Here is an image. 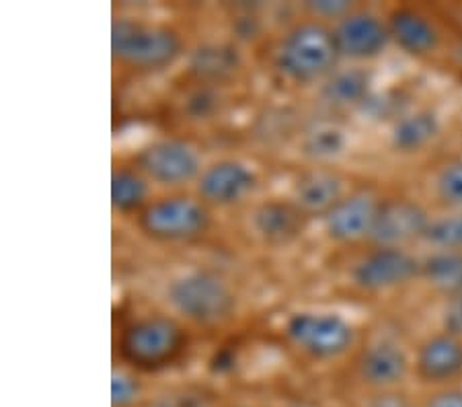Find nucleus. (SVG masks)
Instances as JSON below:
<instances>
[{
	"mask_svg": "<svg viewBox=\"0 0 462 407\" xmlns=\"http://www.w3.org/2000/svg\"><path fill=\"white\" fill-rule=\"evenodd\" d=\"M159 407H212V399L206 391H177V393H171L162 397L159 402Z\"/></svg>",
	"mask_w": 462,
	"mask_h": 407,
	"instance_id": "obj_31",
	"label": "nucleus"
},
{
	"mask_svg": "<svg viewBox=\"0 0 462 407\" xmlns=\"http://www.w3.org/2000/svg\"><path fill=\"white\" fill-rule=\"evenodd\" d=\"M421 255L413 249L368 245L349 265L347 278L364 294H389L420 282Z\"/></svg>",
	"mask_w": 462,
	"mask_h": 407,
	"instance_id": "obj_8",
	"label": "nucleus"
},
{
	"mask_svg": "<svg viewBox=\"0 0 462 407\" xmlns=\"http://www.w3.org/2000/svg\"><path fill=\"white\" fill-rule=\"evenodd\" d=\"M312 220L292 198L270 196L249 206V231L265 249H288L296 245L312 225Z\"/></svg>",
	"mask_w": 462,
	"mask_h": 407,
	"instance_id": "obj_12",
	"label": "nucleus"
},
{
	"mask_svg": "<svg viewBox=\"0 0 462 407\" xmlns=\"http://www.w3.org/2000/svg\"><path fill=\"white\" fill-rule=\"evenodd\" d=\"M430 194L438 212L462 210V157L444 161L430 180Z\"/></svg>",
	"mask_w": 462,
	"mask_h": 407,
	"instance_id": "obj_24",
	"label": "nucleus"
},
{
	"mask_svg": "<svg viewBox=\"0 0 462 407\" xmlns=\"http://www.w3.org/2000/svg\"><path fill=\"white\" fill-rule=\"evenodd\" d=\"M241 70V54L226 43H206L191 54L189 74L193 80L226 87L230 79Z\"/></svg>",
	"mask_w": 462,
	"mask_h": 407,
	"instance_id": "obj_21",
	"label": "nucleus"
},
{
	"mask_svg": "<svg viewBox=\"0 0 462 407\" xmlns=\"http://www.w3.org/2000/svg\"><path fill=\"white\" fill-rule=\"evenodd\" d=\"M124 157L144 173L156 191L193 190L208 162L202 151L181 136L151 138Z\"/></svg>",
	"mask_w": 462,
	"mask_h": 407,
	"instance_id": "obj_7",
	"label": "nucleus"
},
{
	"mask_svg": "<svg viewBox=\"0 0 462 407\" xmlns=\"http://www.w3.org/2000/svg\"><path fill=\"white\" fill-rule=\"evenodd\" d=\"M420 282L442 301L462 294V251L428 249L421 254Z\"/></svg>",
	"mask_w": 462,
	"mask_h": 407,
	"instance_id": "obj_20",
	"label": "nucleus"
},
{
	"mask_svg": "<svg viewBox=\"0 0 462 407\" xmlns=\"http://www.w3.org/2000/svg\"><path fill=\"white\" fill-rule=\"evenodd\" d=\"M193 329L169 309L136 310L124 317L116 331V362L140 375H159L188 356Z\"/></svg>",
	"mask_w": 462,
	"mask_h": 407,
	"instance_id": "obj_1",
	"label": "nucleus"
},
{
	"mask_svg": "<svg viewBox=\"0 0 462 407\" xmlns=\"http://www.w3.org/2000/svg\"><path fill=\"white\" fill-rule=\"evenodd\" d=\"M439 329L462 338V294L442 301V309H439Z\"/></svg>",
	"mask_w": 462,
	"mask_h": 407,
	"instance_id": "obj_30",
	"label": "nucleus"
},
{
	"mask_svg": "<svg viewBox=\"0 0 462 407\" xmlns=\"http://www.w3.org/2000/svg\"><path fill=\"white\" fill-rule=\"evenodd\" d=\"M393 43L407 56L430 60L444 46V29L438 19L413 5H397L386 13Z\"/></svg>",
	"mask_w": 462,
	"mask_h": 407,
	"instance_id": "obj_16",
	"label": "nucleus"
},
{
	"mask_svg": "<svg viewBox=\"0 0 462 407\" xmlns=\"http://www.w3.org/2000/svg\"><path fill=\"white\" fill-rule=\"evenodd\" d=\"M282 338L312 365H331L354 356L360 331L349 317L329 309H296L282 323Z\"/></svg>",
	"mask_w": 462,
	"mask_h": 407,
	"instance_id": "obj_6",
	"label": "nucleus"
},
{
	"mask_svg": "<svg viewBox=\"0 0 462 407\" xmlns=\"http://www.w3.org/2000/svg\"><path fill=\"white\" fill-rule=\"evenodd\" d=\"M423 247L462 251V210L434 212Z\"/></svg>",
	"mask_w": 462,
	"mask_h": 407,
	"instance_id": "obj_25",
	"label": "nucleus"
},
{
	"mask_svg": "<svg viewBox=\"0 0 462 407\" xmlns=\"http://www.w3.org/2000/svg\"><path fill=\"white\" fill-rule=\"evenodd\" d=\"M431 217L434 212L411 196H384L368 245L399 249L423 245Z\"/></svg>",
	"mask_w": 462,
	"mask_h": 407,
	"instance_id": "obj_14",
	"label": "nucleus"
},
{
	"mask_svg": "<svg viewBox=\"0 0 462 407\" xmlns=\"http://www.w3.org/2000/svg\"><path fill=\"white\" fill-rule=\"evenodd\" d=\"M442 132V120L434 109L417 107L393 122L389 143L394 153L417 154L436 143Z\"/></svg>",
	"mask_w": 462,
	"mask_h": 407,
	"instance_id": "obj_19",
	"label": "nucleus"
},
{
	"mask_svg": "<svg viewBox=\"0 0 462 407\" xmlns=\"http://www.w3.org/2000/svg\"><path fill=\"white\" fill-rule=\"evenodd\" d=\"M156 196L154 185L146 180L144 173L132 165L125 157L114 161L111 167V210L119 218L134 220L146 208V204Z\"/></svg>",
	"mask_w": 462,
	"mask_h": 407,
	"instance_id": "obj_18",
	"label": "nucleus"
},
{
	"mask_svg": "<svg viewBox=\"0 0 462 407\" xmlns=\"http://www.w3.org/2000/svg\"><path fill=\"white\" fill-rule=\"evenodd\" d=\"M341 62L362 66L378 60L393 43L386 14L372 11L370 6L357 5L352 13L333 25Z\"/></svg>",
	"mask_w": 462,
	"mask_h": 407,
	"instance_id": "obj_13",
	"label": "nucleus"
},
{
	"mask_svg": "<svg viewBox=\"0 0 462 407\" xmlns=\"http://www.w3.org/2000/svg\"><path fill=\"white\" fill-rule=\"evenodd\" d=\"M218 407H255V405L243 403V402H235V403H225V405H218Z\"/></svg>",
	"mask_w": 462,
	"mask_h": 407,
	"instance_id": "obj_32",
	"label": "nucleus"
},
{
	"mask_svg": "<svg viewBox=\"0 0 462 407\" xmlns=\"http://www.w3.org/2000/svg\"><path fill=\"white\" fill-rule=\"evenodd\" d=\"M417 407H462V384H448V387L428 389Z\"/></svg>",
	"mask_w": 462,
	"mask_h": 407,
	"instance_id": "obj_28",
	"label": "nucleus"
},
{
	"mask_svg": "<svg viewBox=\"0 0 462 407\" xmlns=\"http://www.w3.org/2000/svg\"><path fill=\"white\" fill-rule=\"evenodd\" d=\"M384 194L372 185H354L319 220L323 236L339 247H366L374 233Z\"/></svg>",
	"mask_w": 462,
	"mask_h": 407,
	"instance_id": "obj_10",
	"label": "nucleus"
},
{
	"mask_svg": "<svg viewBox=\"0 0 462 407\" xmlns=\"http://www.w3.org/2000/svg\"><path fill=\"white\" fill-rule=\"evenodd\" d=\"M261 185V173L241 157H218L206 162L193 191L214 212H226L255 202Z\"/></svg>",
	"mask_w": 462,
	"mask_h": 407,
	"instance_id": "obj_9",
	"label": "nucleus"
},
{
	"mask_svg": "<svg viewBox=\"0 0 462 407\" xmlns=\"http://www.w3.org/2000/svg\"><path fill=\"white\" fill-rule=\"evenodd\" d=\"M352 375L366 393L403 389L413 376V354L394 338H372L356 350Z\"/></svg>",
	"mask_w": 462,
	"mask_h": 407,
	"instance_id": "obj_11",
	"label": "nucleus"
},
{
	"mask_svg": "<svg viewBox=\"0 0 462 407\" xmlns=\"http://www.w3.org/2000/svg\"><path fill=\"white\" fill-rule=\"evenodd\" d=\"M357 5L360 3H347V0H319V3H304L300 6V13L333 27L347 13H352Z\"/></svg>",
	"mask_w": 462,
	"mask_h": 407,
	"instance_id": "obj_27",
	"label": "nucleus"
},
{
	"mask_svg": "<svg viewBox=\"0 0 462 407\" xmlns=\"http://www.w3.org/2000/svg\"><path fill=\"white\" fill-rule=\"evenodd\" d=\"M341 62L333 27L302 14L288 23L272 46V69L292 87H320Z\"/></svg>",
	"mask_w": 462,
	"mask_h": 407,
	"instance_id": "obj_3",
	"label": "nucleus"
},
{
	"mask_svg": "<svg viewBox=\"0 0 462 407\" xmlns=\"http://www.w3.org/2000/svg\"><path fill=\"white\" fill-rule=\"evenodd\" d=\"M362 407H417L415 399L403 389L391 391H376V393H366Z\"/></svg>",
	"mask_w": 462,
	"mask_h": 407,
	"instance_id": "obj_29",
	"label": "nucleus"
},
{
	"mask_svg": "<svg viewBox=\"0 0 462 407\" xmlns=\"http://www.w3.org/2000/svg\"><path fill=\"white\" fill-rule=\"evenodd\" d=\"M300 148L310 165H333L347 148L346 130L335 124H319L304 134Z\"/></svg>",
	"mask_w": 462,
	"mask_h": 407,
	"instance_id": "obj_23",
	"label": "nucleus"
},
{
	"mask_svg": "<svg viewBox=\"0 0 462 407\" xmlns=\"http://www.w3.org/2000/svg\"><path fill=\"white\" fill-rule=\"evenodd\" d=\"M413 379L426 389L460 383L462 338L439 328L428 333L413 350Z\"/></svg>",
	"mask_w": 462,
	"mask_h": 407,
	"instance_id": "obj_15",
	"label": "nucleus"
},
{
	"mask_svg": "<svg viewBox=\"0 0 462 407\" xmlns=\"http://www.w3.org/2000/svg\"><path fill=\"white\" fill-rule=\"evenodd\" d=\"M352 188L354 185L347 183V177L337 167L309 165L296 173L288 196L319 222Z\"/></svg>",
	"mask_w": 462,
	"mask_h": 407,
	"instance_id": "obj_17",
	"label": "nucleus"
},
{
	"mask_svg": "<svg viewBox=\"0 0 462 407\" xmlns=\"http://www.w3.org/2000/svg\"><path fill=\"white\" fill-rule=\"evenodd\" d=\"M188 51V40L177 25L138 14H116L111 21V62L132 77L165 72Z\"/></svg>",
	"mask_w": 462,
	"mask_h": 407,
	"instance_id": "obj_2",
	"label": "nucleus"
},
{
	"mask_svg": "<svg viewBox=\"0 0 462 407\" xmlns=\"http://www.w3.org/2000/svg\"><path fill=\"white\" fill-rule=\"evenodd\" d=\"M144 375L116 362L111 368V407H138L144 402Z\"/></svg>",
	"mask_w": 462,
	"mask_h": 407,
	"instance_id": "obj_26",
	"label": "nucleus"
},
{
	"mask_svg": "<svg viewBox=\"0 0 462 407\" xmlns=\"http://www.w3.org/2000/svg\"><path fill=\"white\" fill-rule=\"evenodd\" d=\"M214 217L216 212L193 190L156 191L132 225L152 245H191L210 235Z\"/></svg>",
	"mask_w": 462,
	"mask_h": 407,
	"instance_id": "obj_5",
	"label": "nucleus"
},
{
	"mask_svg": "<svg viewBox=\"0 0 462 407\" xmlns=\"http://www.w3.org/2000/svg\"><path fill=\"white\" fill-rule=\"evenodd\" d=\"M165 302L171 313L196 329H218L235 319L238 294L225 273L189 268L167 282Z\"/></svg>",
	"mask_w": 462,
	"mask_h": 407,
	"instance_id": "obj_4",
	"label": "nucleus"
},
{
	"mask_svg": "<svg viewBox=\"0 0 462 407\" xmlns=\"http://www.w3.org/2000/svg\"><path fill=\"white\" fill-rule=\"evenodd\" d=\"M370 74L362 66H339L329 79L320 85V97L331 107H356L362 106L370 95Z\"/></svg>",
	"mask_w": 462,
	"mask_h": 407,
	"instance_id": "obj_22",
	"label": "nucleus"
}]
</instances>
